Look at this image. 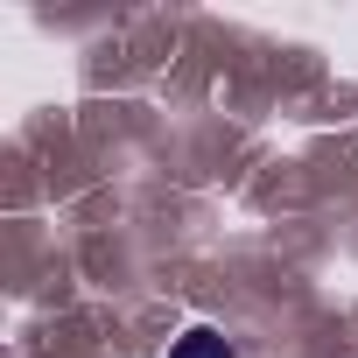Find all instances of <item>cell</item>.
<instances>
[{
	"mask_svg": "<svg viewBox=\"0 0 358 358\" xmlns=\"http://www.w3.org/2000/svg\"><path fill=\"white\" fill-rule=\"evenodd\" d=\"M169 358H239V351H232L218 330H183V337L169 344Z\"/></svg>",
	"mask_w": 358,
	"mask_h": 358,
	"instance_id": "6da1fadb",
	"label": "cell"
}]
</instances>
